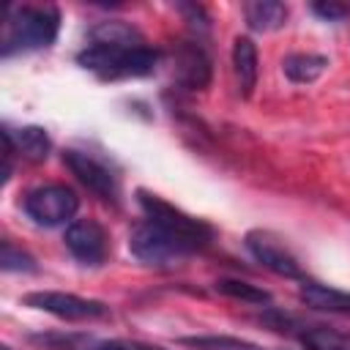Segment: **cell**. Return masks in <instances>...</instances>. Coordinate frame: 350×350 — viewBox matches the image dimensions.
Listing matches in <instances>:
<instances>
[{"label":"cell","mask_w":350,"mask_h":350,"mask_svg":"<svg viewBox=\"0 0 350 350\" xmlns=\"http://www.w3.org/2000/svg\"><path fill=\"white\" fill-rule=\"evenodd\" d=\"M211 57L200 41H180L175 49V79L186 90H205L211 85Z\"/></svg>","instance_id":"10"},{"label":"cell","mask_w":350,"mask_h":350,"mask_svg":"<svg viewBox=\"0 0 350 350\" xmlns=\"http://www.w3.org/2000/svg\"><path fill=\"white\" fill-rule=\"evenodd\" d=\"M232 71H235L241 96H252L260 68H257V46L246 36H238L232 41Z\"/></svg>","instance_id":"13"},{"label":"cell","mask_w":350,"mask_h":350,"mask_svg":"<svg viewBox=\"0 0 350 350\" xmlns=\"http://www.w3.org/2000/svg\"><path fill=\"white\" fill-rule=\"evenodd\" d=\"M0 268H3L5 273H11V271L33 273L38 265H36V260H33L27 252H22L19 246H14L11 241H3V249H0Z\"/></svg>","instance_id":"21"},{"label":"cell","mask_w":350,"mask_h":350,"mask_svg":"<svg viewBox=\"0 0 350 350\" xmlns=\"http://www.w3.org/2000/svg\"><path fill=\"white\" fill-rule=\"evenodd\" d=\"M63 243L82 265H101L109 254L107 230L96 219H74L63 232Z\"/></svg>","instance_id":"9"},{"label":"cell","mask_w":350,"mask_h":350,"mask_svg":"<svg viewBox=\"0 0 350 350\" xmlns=\"http://www.w3.org/2000/svg\"><path fill=\"white\" fill-rule=\"evenodd\" d=\"M137 202L142 208V219L153 221L156 227H161L164 232H170L175 241H180L191 254L194 252H202L213 243V227L186 211H180L178 205L167 202L164 197L148 191V189H139L137 191Z\"/></svg>","instance_id":"3"},{"label":"cell","mask_w":350,"mask_h":350,"mask_svg":"<svg viewBox=\"0 0 350 350\" xmlns=\"http://www.w3.org/2000/svg\"><path fill=\"white\" fill-rule=\"evenodd\" d=\"M298 339L306 350H350V331L331 325H301Z\"/></svg>","instance_id":"16"},{"label":"cell","mask_w":350,"mask_h":350,"mask_svg":"<svg viewBox=\"0 0 350 350\" xmlns=\"http://www.w3.org/2000/svg\"><path fill=\"white\" fill-rule=\"evenodd\" d=\"M178 342L189 350H262L254 342L227 336V334H197V336H180Z\"/></svg>","instance_id":"19"},{"label":"cell","mask_w":350,"mask_h":350,"mask_svg":"<svg viewBox=\"0 0 350 350\" xmlns=\"http://www.w3.org/2000/svg\"><path fill=\"white\" fill-rule=\"evenodd\" d=\"M216 293L227 295V298H235V301H243V304H271V293L257 287V284H249V282H241V279H219L216 284Z\"/></svg>","instance_id":"20"},{"label":"cell","mask_w":350,"mask_h":350,"mask_svg":"<svg viewBox=\"0 0 350 350\" xmlns=\"http://www.w3.org/2000/svg\"><path fill=\"white\" fill-rule=\"evenodd\" d=\"M129 252L142 262V265H150V268H175L180 265L191 252L175 241L170 232H164L161 227H156L153 221L142 219L131 227L129 232Z\"/></svg>","instance_id":"4"},{"label":"cell","mask_w":350,"mask_h":350,"mask_svg":"<svg viewBox=\"0 0 350 350\" xmlns=\"http://www.w3.org/2000/svg\"><path fill=\"white\" fill-rule=\"evenodd\" d=\"M161 55L148 46L145 41L139 44H96L88 41L85 49L77 55V63L96 74L104 82H120V79H139L156 71Z\"/></svg>","instance_id":"1"},{"label":"cell","mask_w":350,"mask_h":350,"mask_svg":"<svg viewBox=\"0 0 350 350\" xmlns=\"http://www.w3.org/2000/svg\"><path fill=\"white\" fill-rule=\"evenodd\" d=\"M298 298H301L304 306H309L314 312L350 314V293L347 290H336V287L317 284V282H304Z\"/></svg>","instance_id":"12"},{"label":"cell","mask_w":350,"mask_h":350,"mask_svg":"<svg viewBox=\"0 0 350 350\" xmlns=\"http://www.w3.org/2000/svg\"><path fill=\"white\" fill-rule=\"evenodd\" d=\"M3 350H11V347H3Z\"/></svg>","instance_id":"23"},{"label":"cell","mask_w":350,"mask_h":350,"mask_svg":"<svg viewBox=\"0 0 350 350\" xmlns=\"http://www.w3.org/2000/svg\"><path fill=\"white\" fill-rule=\"evenodd\" d=\"M30 339L46 350H164L159 345H148L137 339H96L85 334H41Z\"/></svg>","instance_id":"11"},{"label":"cell","mask_w":350,"mask_h":350,"mask_svg":"<svg viewBox=\"0 0 350 350\" xmlns=\"http://www.w3.org/2000/svg\"><path fill=\"white\" fill-rule=\"evenodd\" d=\"M312 11L325 19V22H342L350 16V3H336V0H323V3H312Z\"/></svg>","instance_id":"22"},{"label":"cell","mask_w":350,"mask_h":350,"mask_svg":"<svg viewBox=\"0 0 350 350\" xmlns=\"http://www.w3.org/2000/svg\"><path fill=\"white\" fill-rule=\"evenodd\" d=\"M243 16L252 30L271 33L287 22V5L279 0H252V3H243Z\"/></svg>","instance_id":"14"},{"label":"cell","mask_w":350,"mask_h":350,"mask_svg":"<svg viewBox=\"0 0 350 350\" xmlns=\"http://www.w3.org/2000/svg\"><path fill=\"white\" fill-rule=\"evenodd\" d=\"M88 41H96V44H139L142 36H139V30H137L134 25H129V22L107 19V22H98L96 27H90Z\"/></svg>","instance_id":"18"},{"label":"cell","mask_w":350,"mask_h":350,"mask_svg":"<svg viewBox=\"0 0 350 350\" xmlns=\"http://www.w3.org/2000/svg\"><path fill=\"white\" fill-rule=\"evenodd\" d=\"M3 131L11 137L16 153H22L27 161H44L49 156V150H52V139H49L46 129H41V126H22L16 134L5 126Z\"/></svg>","instance_id":"15"},{"label":"cell","mask_w":350,"mask_h":350,"mask_svg":"<svg viewBox=\"0 0 350 350\" xmlns=\"http://www.w3.org/2000/svg\"><path fill=\"white\" fill-rule=\"evenodd\" d=\"M22 301H25V306L46 312V314L66 320V323H88V320L109 317V306L104 301L82 298V295L60 293V290H36V293H27Z\"/></svg>","instance_id":"5"},{"label":"cell","mask_w":350,"mask_h":350,"mask_svg":"<svg viewBox=\"0 0 350 350\" xmlns=\"http://www.w3.org/2000/svg\"><path fill=\"white\" fill-rule=\"evenodd\" d=\"M60 30V11L55 5H11L3 27V57L46 49L55 44Z\"/></svg>","instance_id":"2"},{"label":"cell","mask_w":350,"mask_h":350,"mask_svg":"<svg viewBox=\"0 0 350 350\" xmlns=\"http://www.w3.org/2000/svg\"><path fill=\"white\" fill-rule=\"evenodd\" d=\"M22 205H25V213L38 227H60L77 213L79 197L74 189L63 183H44V186L30 189Z\"/></svg>","instance_id":"7"},{"label":"cell","mask_w":350,"mask_h":350,"mask_svg":"<svg viewBox=\"0 0 350 350\" xmlns=\"http://www.w3.org/2000/svg\"><path fill=\"white\" fill-rule=\"evenodd\" d=\"M325 68H328V57H325V55H312V52L290 55V57H284V63H282L284 77H287L290 82H298V85L314 82Z\"/></svg>","instance_id":"17"},{"label":"cell","mask_w":350,"mask_h":350,"mask_svg":"<svg viewBox=\"0 0 350 350\" xmlns=\"http://www.w3.org/2000/svg\"><path fill=\"white\" fill-rule=\"evenodd\" d=\"M246 249L249 254L262 265L268 268L271 273L276 276H284V279H298V282H306V273L298 262V257L287 249V243L273 235L271 230H252L246 232Z\"/></svg>","instance_id":"8"},{"label":"cell","mask_w":350,"mask_h":350,"mask_svg":"<svg viewBox=\"0 0 350 350\" xmlns=\"http://www.w3.org/2000/svg\"><path fill=\"white\" fill-rule=\"evenodd\" d=\"M63 164L71 170V175L88 191H93L98 200H104L109 205H118V200H120V178L104 159H98L90 150L68 148V150H63Z\"/></svg>","instance_id":"6"}]
</instances>
